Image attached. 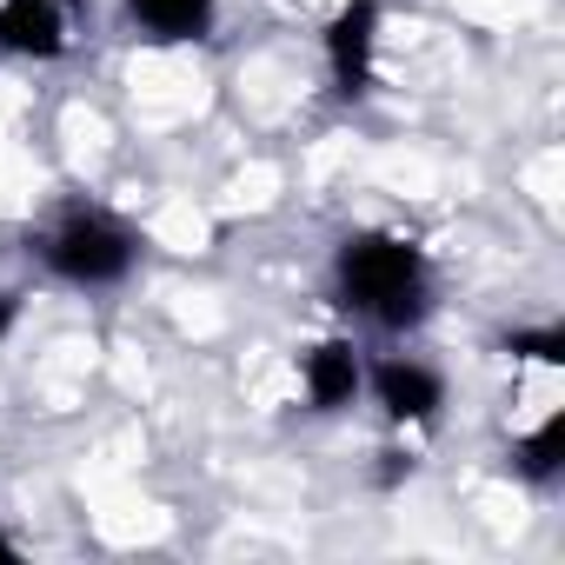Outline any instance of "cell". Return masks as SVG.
<instances>
[{
	"instance_id": "6da1fadb",
	"label": "cell",
	"mask_w": 565,
	"mask_h": 565,
	"mask_svg": "<svg viewBox=\"0 0 565 565\" xmlns=\"http://www.w3.org/2000/svg\"><path fill=\"white\" fill-rule=\"evenodd\" d=\"M333 294L360 320L399 333V327H419L433 307V266L406 233H347L333 253Z\"/></svg>"
},
{
	"instance_id": "7a4b0ae2",
	"label": "cell",
	"mask_w": 565,
	"mask_h": 565,
	"mask_svg": "<svg viewBox=\"0 0 565 565\" xmlns=\"http://www.w3.org/2000/svg\"><path fill=\"white\" fill-rule=\"evenodd\" d=\"M34 246H41V266L54 279H67V287H120V279L134 273V259H140V239L100 206L61 213Z\"/></svg>"
},
{
	"instance_id": "3957f363",
	"label": "cell",
	"mask_w": 565,
	"mask_h": 565,
	"mask_svg": "<svg viewBox=\"0 0 565 565\" xmlns=\"http://www.w3.org/2000/svg\"><path fill=\"white\" fill-rule=\"evenodd\" d=\"M81 28V0H0V47L28 61H61Z\"/></svg>"
},
{
	"instance_id": "277c9868",
	"label": "cell",
	"mask_w": 565,
	"mask_h": 565,
	"mask_svg": "<svg viewBox=\"0 0 565 565\" xmlns=\"http://www.w3.org/2000/svg\"><path fill=\"white\" fill-rule=\"evenodd\" d=\"M366 386H373V399H380V413H386L393 426H426V419H439V406H446L439 373H433L426 360H406V353L380 360V366L366 373Z\"/></svg>"
},
{
	"instance_id": "5b68a950",
	"label": "cell",
	"mask_w": 565,
	"mask_h": 565,
	"mask_svg": "<svg viewBox=\"0 0 565 565\" xmlns=\"http://www.w3.org/2000/svg\"><path fill=\"white\" fill-rule=\"evenodd\" d=\"M373 54H380V8L373 0H347V8L333 14V28H327V74H333V87L347 100L366 94Z\"/></svg>"
},
{
	"instance_id": "8992f818",
	"label": "cell",
	"mask_w": 565,
	"mask_h": 565,
	"mask_svg": "<svg viewBox=\"0 0 565 565\" xmlns=\"http://www.w3.org/2000/svg\"><path fill=\"white\" fill-rule=\"evenodd\" d=\"M300 386H307V399L320 413H340V406H353L366 393V360L347 340H320V347L300 353Z\"/></svg>"
},
{
	"instance_id": "52a82bcc",
	"label": "cell",
	"mask_w": 565,
	"mask_h": 565,
	"mask_svg": "<svg viewBox=\"0 0 565 565\" xmlns=\"http://www.w3.org/2000/svg\"><path fill=\"white\" fill-rule=\"evenodd\" d=\"M127 21L153 41H200L213 28V0H127Z\"/></svg>"
},
{
	"instance_id": "ba28073f",
	"label": "cell",
	"mask_w": 565,
	"mask_h": 565,
	"mask_svg": "<svg viewBox=\"0 0 565 565\" xmlns=\"http://www.w3.org/2000/svg\"><path fill=\"white\" fill-rule=\"evenodd\" d=\"M558 446H565V419L545 413V426L519 439V472H525V479H552V472H558Z\"/></svg>"
},
{
	"instance_id": "9c48e42d",
	"label": "cell",
	"mask_w": 565,
	"mask_h": 565,
	"mask_svg": "<svg viewBox=\"0 0 565 565\" xmlns=\"http://www.w3.org/2000/svg\"><path fill=\"white\" fill-rule=\"evenodd\" d=\"M505 353H512V360H525V366H558L565 340H558V327H539V333H512V340H505Z\"/></svg>"
},
{
	"instance_id": "30bf717a",
	"label": "cell",
	"mask_w": 565,
	"mask_h": 565,
	"mask_svg": "<svg viewBox=\"0 0 565 565\" xmlns=\"http://www.w3.org/2000/svg\"><path fill=\"white\" fill-rule=\"evenodd\" d=\"M14 313H21V300H14L8 287H0V340H8V333H14Z\"/></svg>"
},
{
	"instance_id": "8fae6325",
	"label": "cell",
	"mask_w": 565,
	"mask_h": 565,
	"mask_svg": "<svg viewBox=\"0 0 565 565\" xmlns=\"http://www.w3.org/2000/svg\"><path fill=\"white\" fill-rule=\"evenodd\" d=\"M0 558H14V539H8V532H0Z\"/></svg>"
}]
</instances>
